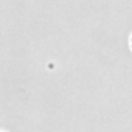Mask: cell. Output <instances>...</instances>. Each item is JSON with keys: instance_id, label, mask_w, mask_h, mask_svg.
Listing matches in <instances>:
<instances>
[{"instance_id": "obj_1", "label": "cell", "mask_w": 132, "mask_h": 132, "mask_svg": "<svg viewBox=\"0 0 132 132\" xmlns=\"http://www.w3.org/2000/svg\"><path fill=\"white\" fill-rule=\"evenodd\" d=\"M130 47H132V37H130Z\"/></svg>"}]
</instances>
